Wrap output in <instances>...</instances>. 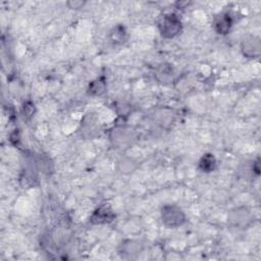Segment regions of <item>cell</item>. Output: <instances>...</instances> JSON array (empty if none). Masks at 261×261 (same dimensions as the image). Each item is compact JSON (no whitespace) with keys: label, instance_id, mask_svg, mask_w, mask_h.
Returning <instances> with one entry per match:
<instances>
[{"label":"cell","instance_id":"4fadbf2b","mask_svg":"<svg viewBox=\"0 0 261 261\" xmlns=\"http://www.w3.org/2000/svg\"><path fill=\"white\" fill-rule=\"evenodd\" d=\"M217 165V161L215 156L212 153H205L199 159L198 167L204 173H210L215 170Z\"/></svg>","mask_w":261,"mask_h":261},{"label":"cell","instance_id":"8992f818","mask_svg":"<svg viewBox=\"0 0 261 261\" xmlns=\"http://www.w3.org/2000/svg\"><path fill=\"white\" fill-rule=\"evenodd\" d=\"M144 248L145 246L141 241L135 239H127L123 240L119 244L117 252L122 259L130 260L136 259L144 251Z\"/></svg>","mask_w":261,"mask_h":261},{"label":"cell","instance_id":"8fae6325","mask_svg":"<svg viewBox=\"0 0 261 261\" xmlns=\"http://www.w3.org/2000/svg\"><path fill=\"white\" fill-rule=\"evenodd\" d=\"M108 40L113 46H120L127 40V31L121 23L114 25L108 34Z\"/></svg>","mask_w":261,"mask_h":261},{"label":"cell","instance_id":"52a82bcc","mask_svg":"<svg viewBox=\"0 0 261 261\" xmlns=\"http://www.w3.org/2000/svg\"><path fill=\"white\" fill-rule=\"evenodd\" d=\"M114 218L115 212L112 207L109 204H102L93 211L89 217V222L95 225H102L112 222Z\"/></svg>","mask_w":261,"mask_h":261},{"label":"cell","instance_id":"5bb4252c","mask_svg":"<svg viewBox=\"0 0 261 261\" xmlns=\"http://www.w3.org/2000/svg\"><path fill=\"white\" fill-rule=\"evenodd\" d=\"M34 162H35V165H36L37 169L39 171H41L42 173H44V174L49 175L54 170V166H53L52 160L47 155H45V154H39L35 158Z\"/></svg>","mask_w":261,"mask_h":261},{"label":"cell","instance_id":"9a60e30c","mask_svg":"<svg viewBox=\"0 0 261 261\" xmlns=\"http://www.w3.org/2000/svg\"><path fill=\"white\" fill-rule=\"evenodd\" d=\"M107 83L105 76H98L90 82L88 86V93L92 96H101L106 92Z\"/></svg>","mask_w":261,"mask_h":261},{"label":"cell","instance_id":"2e32d148","mask_svg":"<svg viewBox=\"0 0 261 261\" xmlns=\"http://www.w3.org/2000/svg\"><path fill=\"white\" fill-rule=\"evenodd\" d=\"M138 168V163L129 157H121L117 161V169L122 174L133 173Z\"/></svg>","mask_w":261,"mask_h":261},{"label":"cell","instance_id":"3957f363","mask_svg":"<svg viewBox=\"0 0 261 261\" xmlns=\"http://www.w3.org/2000/svg\"><path fill=\"white\" fill-rule=\"evenodd\" d=\"M160 218L162 223L169 228L179 227L187 220L184 210L175 204L163 205L160 209Z\"/></svg>","mask_w":261,"mask_h":261},{"label":"cell","instance_id":"ba28073f","mask_svg":"<svg viewBox=\"0 0 261 261\" xmlns=\"http://www.w3.org/2000/svg\"><path fill=\"white\" fill-rule=\"evenodd\" d=\"M233 23H234L233 15L228 11H223V12H219L213 17L212 28L216 34L224 36L231 31Z\"/></svg>","mask_w":261,"mask_h":261},{"label":"cell","instance_id":"30bf717a","mask_svg":"<svg viewBox=\"0 0 261 261\" xmlns=\"http://www.w3.org/2000/svg\"><path fill=\"white\" fill-rule=\"evenodd\" d=\"M49 241L56 247L66 245L71 239V231L65 225H57L51 229L48 234Z\"/></svg>","mask_w":261,"mask_h":261},{"label":"cell","instance_id":"ac0fdd59","mask_svg":"<svg viewBox=\"0 0 261 261\" xmlns=\"http://www.w3.org/2000/svg\"><path fill=\"white\" fill-rule=\"evenodd\" d=\"M86 4H87V2L84 0H69L66 2L67 7L70 9H73V10L82 9L85 7Z\"/></svg>","mask_w":261,"mask_h":261},{"label":"cell","instance_id":"6da1fadb","mask_svg":"<svg viewBox=\"0 0 261 261\" xmlns=\"http://www.w3.org/2000/svg\"><path fill=\"white\" fill-rule=\"evenodd\" d=\"M226 220L230 227L244 230L254 223L255 216L249 207L237 206L228 211Z\"/></svg>","mask_w":261,"mask_h":261},{"label":"cell","instance_id":"e0dca14e","mask_svg":"<svg viewBox=\"0 0 261 261\" xmlns=\"http://www.w3.org/2000/svg\"><path fill=\"white\" fill-rule=\"evenodd\" d=\"M22 115H23V118H25L27 120H30L33 118V116L35 115V112H36V106L34 104V102L28 100L25 101L23 104H22Z\"/></svg>","mask_w":261,"mask_h":261},{"label":"cell","instance_id":"277c9868","mask_svg":"<svg viewBox=\"0 0 261 261\" xmlns=\"http://www.w3.org/2000/svg\"><path fill=\"white\" fill-rule=\"evenodd\" d=\"M158 30L163 38L172 39L179 35L182 30L181 19L176 13H166L160 18L158 22Z\"/></svg>","mask_w":261,"mask_h":261},{"label":"cell","instance_id":"7a4b0ae2","mask_svg":"<svg viewBox=\"0 0 261 261\" xmlns=\"http://www.w3.org/2000/svg\"><path fill=\"white\" fill-rule=\"evenodd\" d=\"M138 138L135 128L127 125H116L109 133V140L115 148H127L133 145Z\"/></svg>","mask_w":261,"mask_h":261},{"label":"cell","instance_id":"7c38bea8","mask_svg":"<svg viewBox=\"0 0 261 261\" xmlns=\"http://www.w3.org/2000/svg\"><path fill=\"white\" fill-rule=\"evenodd\" d=\"M99 130H100L99 123H98V121H97V119L95 117L88 115L83 120L81 132H82L84 137H86V138H93L94 136H96L99 133Z\"/></svg>","mask_w":261,"mask_h":261},{"label":"cell","instance_id":"5b68a950","mask_svg":"<svg viewBox=\"0 0 261 261\" xmlns=\"http://www.w3.org/2000/svg\"><path fill=\"white\" fill-rule=\"evenodd\" d=\"M240 49L244 57L249 59L259 58L261 54V41L256 35H246L242 38Z\"/></svg>","mask_w":261,"mask_h":261},{"label":"cell","instance_id":"9c48e42d","mask_svg":"<svg viewBox=\"0 0 261 261\" xmlns=\"http://www.w3.org/2000/svg\"><path fill=\"white\" fill-rule=\"evenodd\" d=\"M176 72L172 64L163 62L155 67L154 79L161 85H170L175 81Z\"/></svg>","mask_w":261,"mask_h":261}]
</instances>
